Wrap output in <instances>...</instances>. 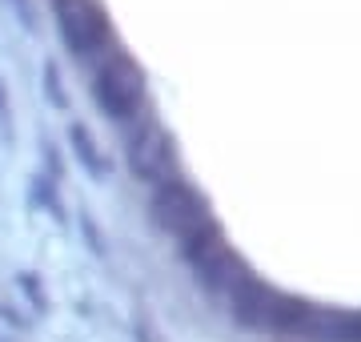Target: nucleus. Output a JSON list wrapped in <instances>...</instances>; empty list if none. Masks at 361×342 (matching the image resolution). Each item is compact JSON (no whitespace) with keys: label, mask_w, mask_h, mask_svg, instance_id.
Listing matches in <instances>:
<instances>
[{"label":"nucleus","mask_w":361,"mask_h":342,"mask_svg":"<svg viewBox=\"0 0 361 342\" xmlns=\"http://www.w3.org/2000/svg\"><path fill=\"white\" fill-rule=\"evenodd\" d=\"M65 33L68 40H77V49H89L97 40H109V28L89 4H65Z\"/></svg>","instance_id":"nucleus-3"},{"label":"nucleus","mask_w":361,"mask_h":342,"mask_svg":"<svg viewBox=\"0 0 361 342\" xmlns=\"http://www.w3.org/2000/svg\"><path fill=\"white\" fill-rule=\"evenodd\" d=\"M101 101L113 117H129L137 109V101H141V73L125 57H113L101 69Z\"/></svg>","instance_id":"nucleus-1"},{"label":"nucleus","mask_w":361,"mask_h":342,"mask_svg":"<svg viewBox=\"0 0 361 342\" xmlns=\"http://www.w3.org/2000/svg\"><path fill=\"white\" fill-rule=\"evenodd\" d=\"M157 210H161V222H165L169 230H177V234H193L197 225L205 222L201 201H197L185 185H169L165 194L157 198Z\"/></svg>","instance_id":"nucleus-2"}]
</instances>
